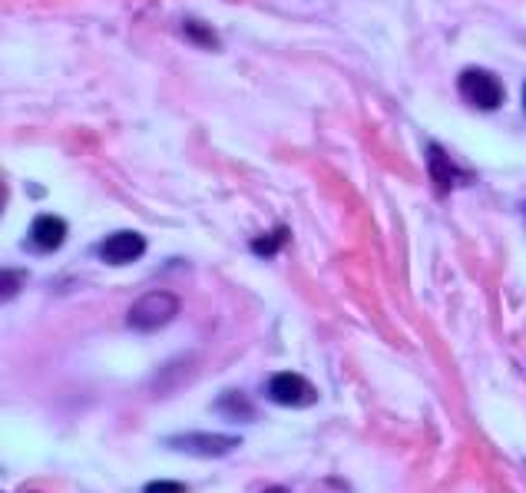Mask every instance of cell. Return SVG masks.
Here are the masks:
<instances>
[{
  "label": "cell",
  "mask_w": 526,
  "mask_h": 493,
  "mask_svg": "<svg viewBox=\"0 0 526 493\" xmlns=\"http://www.w3.org/2000/svg\"><path fill=\"white\" fill-rule=\"evenodd\" d=\"M179 308H182V302L173 292L156 288V292L139 295L136 302L130 305V312H126V325H130L133 331H159L179 315Z\"/></svg>",
  "instance_id": "6da1fadb"
},
{
  "label": "cell",
  "mask_w": 526,
  "mask_h": 493,
  "mask_svg": "<svg viewBox=\"0 0 526 493\" xmlns=\"http://www.w3.org/2000/svg\"><path fill=\"white\" fill-rule=\"evenodd\" d=\"M457 90H460V96H464L470 106H474V110H483V113L500 110L503 100H507V93H503V83L497 80V73L480 70V67H470V70L460 73Z\"/></svg>",
  "instance_id": "7a4b0ae2"
},
{
  "label": "cell",
  "mask_w": 526,
  "mask_h": 493,
  "mask_svg": "<svg viewBox=\"0 0 526 493\" xmlns=\"http://www.w3.org/2000/svg\"><path fill=\"white\" fill-rule=\"evenodd\" d=\"M166 447L179 450V454L189 457H225L232 454L235 447H242L239 434H209V431H189V434H176L166 437Z\"/></svg>",
  "instance_id": "3957f363"
},
{
  "label": "cell",
  "mask_w": 526,
  "mask_h": 493,
  "mask_svg": "<svg viewBox=\"0 0 526 493\" xmlns=\"http://www.w3.org/2000/svg\"><path fill=\"white\" fill-rule=\"evenodd\" d=\"M265 394H268V401H275L282 407H311L318 401V391L295 371H278L275 378H268Z\"/></svg>",
  "instance_id": "277c9868"
},
{
  "label": "cell",
  "mask_w": 526,
  "mask_h": 493,
  "mask_svg": "<svg viewBox=\"0 0 526 493\" xmlns=\"http://www.w3.org/2000/svg\"><path fill=\"white\" fill-rule=\"evenodd\" d=\"M96 255H100L106 265H133L146 255V239L133 229L113 232L96 245Z\"/></svg>",
  "instance_id": "5b68a950"
},
{
  "label": "cell",
  "mask_w": 526,
  "mask_h": 493,
  "mask_svg": "<svg viewBox=\"0 0 526 493\" xmlns=\"http://www.w3.org/2000/svg\"><path fill=\"white\" fill-rule=\"evenodd\" d=\"M63 239H67V222L60 216H37L27 229V249L37 255H50L57 252Z\"/></svg>",
  "instance_id": "8992f818"
},
{
  "label": "cell",
  "mask_w": 526,
  "mask_h": 493,
  "mask_svg": "<svg viewBox=\"0 0 526 493\" xmlns=\"http://www.w3.org/2000/svg\"><path fill=\"white\" fill-rule=\"evenodd\" d=\"M427 169H431V182H434L437 196H447V192L454 189L457 182L470 179L464 169H457L454 163H450V156L437 143H427Z\"/></svg>",
  "instance_id": "52a82bcc"
},
{
  "label": "cell",
  "mask_w": 526,
  "mask_h": 493,
  "mask_svg": "<svg viewBox=\"0 0 526 493\" xmlns=\"http://www.w3.org/2000/svg\"><path fill=\"white\" fill-rule=\"evenodd\" d=\"M216 414L229 417V421H239V424H252L259 411H255V404L245 398L242 391H222L219 401H216Z\"/></svg>",
  "instance_id": "ba28073f"
},
{
  "label": "cell",
  "mask_w": 526,
  "mask_h": 493,
  "mask_svg": "<svg viewBox=\"0 0 526 493\" xmlns=\"http://www.w3.org/2000/svg\"><path fill=\"white\" fill-rule=\"evenodd\" d=\"M179 34L189 40L192 47H202V50H219V34L212 30L209 24H202V20H182V27H179Z\"/></svg>",
  "instance_id": "9c48e42d"
},
{
  "label": "cell",
  "mask_w": 526,
  "mask_h": 493,
  "mask_svg": "<svg viewBox=\"0 0 526 493\" xmlns=\"http://www.w3.org/2000/svg\"><path fill=\"white\" fill-rule=\"evenodd\" d=\"M285 242H288V229H285V225H278V229L259 235V239H252V252L262 255V259H272V255L282 249Z\"/></svg>",
  "instance_id": "30bf717a"
},
{
  "label": "cell",
  "mask_w": 526,
  "mask_h": 493,
  "mask_svg": "<svg viewBox=\"0 0 526 493\" xmlns=\"http://www.w3.org/2000/svg\"><path fill=\"white\" fill-rule=\"evenodd\" d=\"M143 493H186V487L176 484V480H153V484H146Z\"/></svg>",
  "instance_id": "8fae6325"
},
{
  "label": "cell",
  "mask_w": 526,
  "mask_h": 493,
  "mask_svg": "<svg viewBox=\"0 0 526 493\" xmlns=\"http://www.w3.org/2000/svg\"><path fill=\"white\" fill-rule=\"evenodd\" d=\"M27 278V272H14V269H4V298H10L20 288V282Z\"/></svg>",
  "instance_id": "7c38bea8"
},
{
  "label": "cell",
  "mask_w": 526,
  "mask_h": 493,
  "mask_svg": "<svg viewBox=\"0 0 526 493\" xmlns=\"http://www.w3.org/2000/svg\"><path fill=\"white\" fill-rule=\"evenodd\" d=\"M262 493H288V487H282V484H272V487H265Z\"/></svg>",
  "instance_id": "4fadbf2b"
},
{
  "label": "cell",
  "mask_w": 526,
  "mask_h": 493,
  "mask_svg": "<svg viewBox=\"0 0 526 493\" xmlns=\"http://www.w3.org/2000/svg\"><path fill=\"white\" fill-rule=\"evenodd\" d=\"M523 106H526V87H523Z\"/></svg>",
  "instance_id": "5bb4252c"
}]
</instances>
